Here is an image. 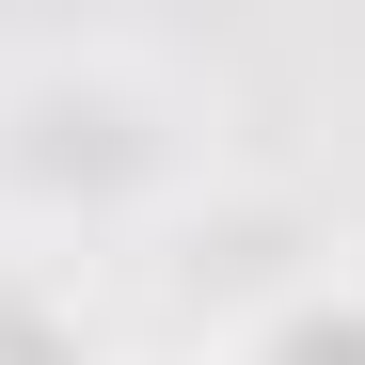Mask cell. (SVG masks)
I'll return each instance as SVG.
<instances>
[{
    "instance_id": "cell-1",
    "label": "cell",
    "mask_w": 365,
    "mask_h": 365,
    "mask_svg": "<svg viewBox=\"0 0 365 365\" xmlns=\"http://www.w3.org/2000/svg\"><path fill=\"white\" fill-rule=\"evenodd\" d=\"M238 365H365V286H286L270 302V318H255V349H238Z\"/></svg>"
}]
</instances>
